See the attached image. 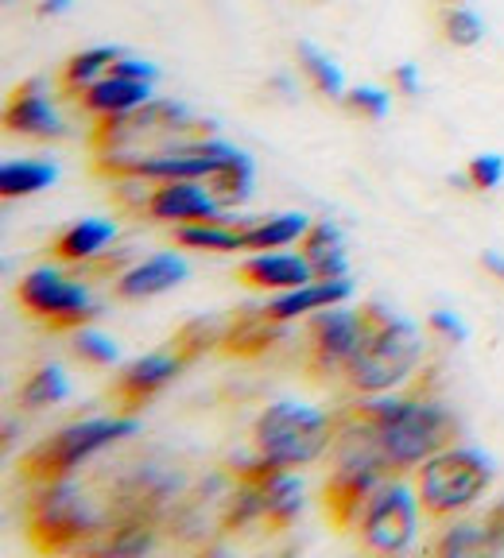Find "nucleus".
Segmentation results:
<instances>
[{"mask_svg": "<svg viewBox=\"0 0 504 558\" xmlns=\"http://www.w3.org/2000/svg\"><path fill=\"white\" fill-rule=\"evenodd\" d=\"M381 435V450L392 470L423 465L431 453L446 450L458 435L454 415L435 400H411V396H381V400L357 403Z\"/></svg>", "mask_w": 504, "mask_h": 558, "instance_id": "1", "label": "nucleus"}, {"mask_svg": "<svg viewBox=\"0 0 504 558\" xmlns=\"http://www.w3.org/2000/svg\"><path fill=\"white\" fill-rule=\"evenodd\" d=\"M361 311H365L369 333L357 349V357L349 361L346 380L353 392L381 396L416 373L419 357H423V338H419L416 323L396 318L381 303H365Z\"/></svg>", "mask_w": 504, "mask_h": 558, "instance_id": "2", "label": "nucleus"}, {"mask_svg": "<svg viewBox=\"0 0 504 558\" xmlns=\"http://www.w3.org/2000/svg\"><path fill=\"white\" fill-rule=\"evenodd\" d=\"M493 485V462L473 446H446L431 453L416 473V493L427 515L451 520L454 512L470 508Z\"/></svg>", "mask_w": 504, "mask_h": 558, "instance_id": "3", "label": "nucleus"}, {"mask_svg": "<svg viewBox=\"0 0 504 558\" xmlns=\"http://www.w3.org/2000/svg\"><path fill=\"white\" fill-rule=\"evenodd\" d=\"M334 442V423L319 408H307L296 400H279L261 411L256 427H252V446L261 458L284 465H311Z\"/></svg>", "mask_w": 504, "mask_h": 558, "instance_id": "4", "label": "nucleus"}, {"mask_svg": "<svg viewBox=\"0 0 504 558\" xmlns=\"http://www.w3.org/2000/svg\"><path fill=\"white\" fill-rule=\"evenodd\" d=\"M241 148L221 140H183L164 144L152 151H101L97 167L121 179H144V183H171V179H214Z\"/></svg>", "mask_w": 504, "mask_h": 558, "instance_id": "5", "label": "nucleus"}, {"mask_svg": "<svg viewBox=\"0 0 504 558\" xmlns=\"http://www.w3.org/2000/svg\"><path fill=\"white\" fill-rule=\"evenodd\" d=\"M140 423L132 415H113V418H86V423H70V427L55 430L51 438H44L39 446L24 453V477H32L35 485L44 481H62L79 470L82 462H89L97 450L121 442V438L136 435Z\"/></svg>", "mask_w": 504, "mask_h": 558, "instance_id": "6", "label": "nucleus"}, {"mask_svg": "<svg viewBox=\"0 0 504 558\" xmlns=\"http://www.w3.org/2000/svg\"><path fill=\"white\" fill-rule=\"evenodd\" d=\"M97 523L89 515V505L82 500L79 485L62 481H44L39 493L27 505V532H32L39 550H67L82 543Z\"/></svg>", "mask_w": 504, "mask_h": 558, "instance_id": "7", "label": "nucleus"}, {"mask_svg": "<svg viewBox=\"0 0 504 558\" xmlns=\"http://www.w3.org/2000/svg\"><path fill=\"white\" fill-rule=\"evenodd\" d=\"M357 532L369 550H381V555L408 550L419 535V493H411L404 481L384 477L357 515Z\"/></svg>", "mask_w": 504, "mask_h": 558, "instance_id": "8", "label": "nucleus"}, {"mask_svg": "<svg viewBox=\"0 0 504 558\" xmlns=\"http://www.w3.org/2000/svg\"><path fill=\"white\" fill-rule=\"evenodd\" d=\"M16 299L32 318H44L55 330H70L82 326L86 318H94L97 306L89 303V291L74 279L59 276L55 268H35L20 279Z\"/></svg>", "mask_w": 504, "mask_h": 558, "instance_id": "9", "label": "nucleus"}, {"mask_svg": "<svg viewBox=\"0 0 504 558\" xmlns=\"http://www.w3.org/2000/svg\"><path fill=\"white\" fill-rule=\"evenodd\" d=\"M392 473V465L373 453H338V470L326 481V493H322V505L338 527H353L365 500L373 497V488L381 485Z\"/></svg>", "mask_w": 504, "mask_h": 558, "instance_id": "10", "label": "nucleus"}, {"mask_svg": "<svg viewBox=\"0 0 504 558\" xmlns=\"http://www.w3.org/2000/svg\"><path fill=\"white\" fill-rule=\"evenodd\" d=\"M365 311H338V306L319 311V318L311 323V357H307L311 373H346L361 341H365Z\"/></svg>", "mask_w": 504, "mask_h": 558, "instance_id": "11", "label": "nucleus"}, {"mask_svg": "<svg viewBox=\"0 0 504 558\" xmlns=\"http://www.w3.org/2000/svg\"><path fill=\"white\" fill-rule=\"evenodd\" d=\"M191 124H194L191 109H187L183 101H156V97H152L148 105H140L132 113L105 121L101 132H97V144H101L105 151H121L148 136H175V132L191 129Z\"/></svg>", "mask_w": 504, "mask_h": 558, "instance_id": "12", "label": "nucleus"}, {"mask_svg": "<svg viewBox=\"0 0 504 558\" xmlns=\"http://www.w3.org/2000/svg\"><path fill=\"white\" fill-rule=\"evenodd\" d=\"M144 214L156 221H175V226L221 221V202L214 198L209 186H202V179H171L144 194Z\"/></svg>", "mask_w": 504, "mask_h": 558, "instance_id": "13", "label": "nucleus"}, {"mask_svg": "<svg viewBox=\"0 0 504 558\" xmlns=\"http://www.w3.org/2000/svg\"><path fill=\"white\" fill-rule=\"evenodd\" d=\"M4 124L20 136H35V140H59L67 136V124L59 121V113L47 101V86L39 78H27L12 89L9 109H4Z\"/></svg>", "mask_w": 504, "mask_h": 558, "instance_id": "14", "label": "nucleus"}, {"mask_svg": "<svg viewBox=\"0 0 504 558\" xmlns=\"http://www.w3.org/2000/svg\"><path fill=\"white\" fill-rule=\"evenodd\" d=\"M183 365H187V357L183 353H175V349L171 353H148V357L124 365V373L113 380V396L124 403V408H140L144 400L164 392L167 384L183 373Z\"/></svg>", "mask_w": 504, "mask_h": 558, "instance_id": "15", "label": "nucleus"}, {"mask_svg": "<svg viewBox=\"0 0 504 558\" xmlns=\"http://www.w3.org/2000/svg\"><path fill=\"white\" fill-rule=\"evenodd\" d=\"M79 97L86 113L101 117V121H113V117H124V113H132V109H140V105L152 101V82L121 78V74L109 70L105 78L89 82Z\"/></svg>", "mask_w": 504, "mask_h": 558, "instance_id": "16", "label": "nucleus"}, {"mask_svg": "<svg viewBox=\"0 0 504 558\" xmlns=\"http://www.w3.org/2000/svg\"><path fill=\"white\" fill-rule=\"evenodd\" d=\"M346 299H353V283L346 276L341 279H311L303 288H291V291H279L264 314L276 318V323H291L299 314H311V311H326V306H341Z\"/></svg>", "mask_w": 504, "mask_h": 558, "instance_id": "17", "label": "nucleus"}, {"mask_svg": "<svg viewBox=\"0 0 504 558\" xmlns=\"http://www.w3.org/2000/svg\"><path fill=\"white\" fill-rule=\"evenodd\" d=\"M241 283L249 288H261V291H291V288H303L314 279V268L307 256L299 253H256L252 260L241 264Z\"/></svg>", "mask_w": 504, "mask_h": 558, "instance_id": "18", "label": "nucleus"}, {"mask_svg": "<svg viewBox=\"0 0 504 558\" xmlns=\"http://www.w3.org/2000/svg\"><path fill=\"white\" fill-rule=\"evenodd\" d=\"M187 279V260L175 253H159L140 260L136 268H129L121 279H117V295L121 299H152L164 295V291L179 288Z\"/></svg>", "mask_w": 504, "mask_h": 558, "instance_id": "19", "label": "nucleus"}, {"mask_svg": "<svg viewBox=\"0 0 504 558\" xmlns=\"http://www.w3.org/2000/svg\"><path fill=\"white\" fill-rule=\"evenodd\" d=\"M117 236L113 221H97V218H82L70 229H62L59 241H55V256L67 264H86L94 256L105 253V244Z\"/></svg>", "mask_w": 504, "mask_h": 558, "instance_id": "20", "label": "nucleus"}, {"mask_svg": "<svg viewBox=\"0 0 504 558\" xmlns=\"http://www.w3.org/2000/svg\"><path fill=\"white\" fill-rule=\"evenodd\" d=\"M307 229H311V218H307V214H276V218L241 226V248H252V253L287 248V244L303 241Z\"/></svg>", "mask_w": 504, "mask_h": 558, "instance_id": "21", "label": "nucleus"}, {"mask_svg": "<svg viewBox=\"0 0 504 558\" xmlns=\"http://www.w3.org/2000/svg\"><path fill=\"white\" fill-rule=\"evenodd\" d=\"M303 256L311 260L314 279H341L349 271L341 233L331 221H311V229H307V236H303Z\"/></svg>", "mask_w": 504, "mask_h": 558, "instance_id": "22", "label": "nucleus"}, {"mask_svg": "<svg viewBox=\"0 0 504 558\" xmlns=\"http://www.w3.org/2000/svg\"><path fill=\"white\" fill-rule=\"evenodd\" d=\"M279 326L284 323H276V318H268L264 314V306H249V311L237 318L233 326L226 330V341H221V349L226 353H261V349H268L272 345V338L279 333Z\"/></svg>", "mask_w": 504, "mask_h": 558, "instance_id": "23", "label": "nucleus"}, {"mask_svg": "<svg viewBox=\"0 0 504 558\" xmlns=\"http://www.w3.org/2000/svg\"><path fill=\"white\" fill-rule=\"evenodd\" d=\"M59 179V167L51 159H12L0 167V194L4 198H24V194H39Z\"/></svg>", "mask_w": 504, "mask_h": 558, "instance_id": "24", "label": "nucleus"}, {"mask_svg": "<svg viewBox=\"0 0 504 558\" xmlns=\"http://www.w3.org/2000/svg\"><path fill=\"white\" fill-rule=\"evenodd\" d=\"M264 493H268V512H264V520H268L276 532H284L287 523L303 512V481L291 477L287 470H276L264 481Z\"/></svg>", "mask_w": 504, "mask_h": 558, "instance_id": "25", "label": "nucleus"}, {"mask_svg": "<svg viewBox=\"0 0 504 558\" xmlns=\"http://www.w3.org/2000/svg\"><path fill=\"white\" fill-rule=\"evenodd\" d=\"M296 59H299V66H303V74L311 78V86L319 89V94H326V97H346L349 94L341 66L326 51H319L311 39H299V44H296Z\"/></svg>", "mask_w": 504, "mask_h": 558, "instance_id": "26", "label": "nucleus"}, {"mask_svg": "<svg viewBox=\"0 0 504 558\" xmlns=\"http://www.w3.org/2000/svg\"><path fill=\"white\" fill-rule=\"evenodd\" d=\"M206 183H209V191H214V198L221 202V209L241 206L252 194V159L244 156V151H237V156L229 159L214 179H206Z\"/></svg>", "mask_w": 504, "mask_h": 558, "instance_id": "27", "label": "nucleus"}, {"mask_svg": "<svg viewBox=\"0 0 504 558\" xmlns=\"http://www.w3.org/2000/svg\"><path fill=\"white\" fill-rule=\"evenodd\" d=\"M179 244L187 248H206V253H237L241 248V229L226 226L221 221H191V226H179Z\"/></svg>", "mask_w": 504, "mask_h": 558, "instance_id": "28", "label": "nucleus"}, {"mask_svg": "<svg viewBox=\"0 0 504 558\" xmlns=\"http://www.w3.org/2000/svg\"><path fill=\"white\" fill-rule=\"evenodd\" d=\"M121 47H89V51H79L74 59L67 62V70H62V82H67L70 89H86L89 82L105 78L109 70H113V62L121 59Z\"/></svg>", "mask_w": 504, "mask_h": 558, "instance_id": "29", "label": "nucleus"}, {"mask_svg": "<svg viewBox=\"0 0 504 558\" xmlns=\"http://www.w3.org/2000/svg\"><path fill=\"white\" fill-rule=\"evenodd\" d=\"M67 396H70V384L59 365L35 368L32 380L20 388V403H24V408H51V403H62Z\"/></svg>", "mask_w": 504, "mask_h": 558, "instance_id": "30", "label": "nucleus"}, {"mask_svg": "<svg viewBox=\"0 0 504 558\" xmlns=\"http://www.w3.org/2000/svg\"><path fill=\"white\" fill-rule=\"evenodd\" d=\"M226 330L229 326L221 323V318H194V323H187L183 330L175 333V353H183L187 361H194L199 353H206V349L221 345Z\"/></svg>", "mask_w": 504, "mask_h": 558, "instance_id": "31", "label": "nucleus"}, {"mask_svg": "<svg viewBox=\"0 0 504 558\" xmlns=\"http://www.w3.org/2000/svg\"><path fill=\"white\" fill-rule=\"evenodd\" d=\"M439 555L446 558H461V555H481V550H496L493 539H489L485 523H454L446 527L443 539L435 543Z\"/></svg>", "mask_w": 504, "mask_h": 558, "instance_id": "32", "label": "nucleus"}, {"mask_svg": "<svg viewBox=\"0 0 504 558\" xmlns=\"http://www.w3.org/2000/svg\"><path fill=\"white\" fill-rule=\"evenodd\" d=\"M443 32L454 47H478L485 39V20L473 9H466V4H454L443 16Z\"/></svg>", "mask_w": 504, "mask_h": 558, "instance_id": "33", "label": "nucleus"}, {"mask_svg": "<svg viewBox=\"0 0 504 558\" xmlns=\"http://www.w3.org/2000/svg\"><path fill=\"white\" fill-rule=\"evenodd\" d=\"M148 547H152V523L144 515H132V520H124L117 527V535H109V543L101 550H109V555H144Z\"/></svg>", "mask_w": 504, "mask_h": 558, "instance_id": "34", "label": "nucleus"}, {"mask_svg": "<svg viewBox=\"0 0 504 558\" xmlns=\"http://www.w3.org/2000/svg\"><path fill=\"white\" fill-rule=\"evenodd\" d=\"M346 105L353 109V113L369 117V121H384L392 97H388V89H381V86H357L346 94Z\"/></svg>", "mask_w": 504, "mask_h": 558, "instance_id": "35", "label": "nucleus"}, {"mask_svg": "<svg viewBox=\"0 0 504 558\" xmlns=\"http://www.w3.org/2000/svg\"><path fill=\"white\" fill-rule=\"evenodd\" d=\"M74 353H79L82 361H89V365H113L117 341L105 338V333H97V330H79L74 333Z\"/></svg>", "mask_w": 504, "mask_h": 558, "instance_id": "36", "label": "nucleus"}, {"mask_svg": "<svg viewBox=\"0 0 504 558\" xmlns=\"http://www.w3.org/2000/svg\"><path fill=\"white\" fill-rule=\"evenodd\" d=\"M466 183L470 191H493V186L504 183V156H473L470 167H466Z\"/></svg>", "mask_w": 504, "mask_h": 558, "instance_id": "37", "label": "nucleus"}, {"mask_svg": "<svg viewBox=\"0 0 504 558\" xmlns=\"http://www.w3.org/2000/svg\"><path fill=\"white\" fill-rule=\"evenodd\" d=\"M427 326H431V330H435L443 341H466V338H470V330H466V326H461V318H454L451 311H431Z\"/></svg>", "mask_w": 504, "mask_h": 558, "instance_id": "38", "label": "nucleus"}, {"mask_svg": "<svg viewBox=\"0 0 504 558\" xmlns=\"http://www.w3.org/2000/svg\"><path fill=\"white\" fill-rule=\"evenodd\" d=\"M113 74H121V78H136V82H156L159 78V70L152 66V62L132 59V54H121V59L113 62Z\"/></svg>", "mask_w": 504, "mask_h": 558, "instance_id": "39", "label": "nucleus"}, {"mask_svg": "<svg viewBox=\"0 0 504 558\" xmlns=\"http://www.w3.org/2000/svg\"><path fill=\"white\" fill-rule=\"evenodd\" d=\"M392 82H396V89H400V94H408V97H416L419 86H423L416 62H400V66L392 70Z\"/></svg>", "mask_w": 504, "mask_h": 558, "instance_id": "40", "label": "nucleus"}, {"mask_svg": "<svg viewBox=\"0 0 504 558\" xmlns=\"http://www.w3.org/2000/svg\"><path fill=\"white\" fill-rule=\"evenodd\" d=\"M485 532H489V539H493V547L504 550V500H496L485 512Z\"/></svg>", "mask_w": 504, "mask_h": 558, "instance_id": "41", "label": "nucleus"}, {"mask_svg": "<svg viewBox=\"0 0 504 558\" xmlns=\"http://www.w3.org/2000/svg\"><path fill=\"white\" fill-rule=\"evenodd\" d=\"M74 9V0H44L39 4V16H62V12Z\"/></svg>", "mask_w": 504, "mask_h": 558, "instance_id": "42", "label": "nucleus"}, {"mask_svg": "<svg viewBox=\"0 0 504 558\" xmlns=\"http://www.w3.org/2000/svg\"><path fill=\"white\" fill-rule=\"evenodd\" d=\"M481 264H485V268L504 283V256L501 253H485V256H481Z\"/></svg>", "mask_w": 504, "mask_h": 558, "instance_id": "43", "label": "nucleus"}]
</instances>
